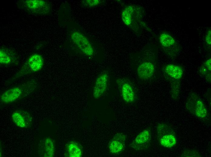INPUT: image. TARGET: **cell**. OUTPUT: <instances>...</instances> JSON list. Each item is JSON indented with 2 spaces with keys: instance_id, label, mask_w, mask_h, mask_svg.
<instances>
[{
  "instance_id": "8",
  "label": "cell",
  "mask_w": 211,
  "mask_h": 157,
  "mask_svg": "<svg viewBox=\"0 0 211 157\" xmlns=\"http://www.w3.org/2000/svg\"><path fill=\"white\" fill-rule=\"evenodd\" d=\"M13 121L17 126L24 128L30 127L32 124L33 118L28 111L23 110H17L12 113Z\"/></svg>"
},
{
  "instance_id": "10",
  "label": "cell",
  "mask_w": 211,
  "mask_h": 157,
  "mask_svg": "<svg viewBox=\"0 0 211 157\" xmlns=\"http://www.w3.org/2000/svg\"><path fill=\"white\" fill-rule=\"evenodd\" d=\"M25 4L28 10L36 14H47L49 12L51 8L50 4L44 1L26 0Z\"/></svg>"
},
{
  "instance_id": "2",
  "label": "cell",
  "mask_w": 211,
  "mask_h": 157,
  "mask_svg": "<svg viewBox=\"0 0 211 157\" xmlns=\"http://www.w3.org/2000/svg\"><path fill=\"white\" fill-rule=\"evenodd\" d=\"M162 71L165 78L170 85L172 98L177 100L179 98L184 74L183 68L177 64H169L162 67Z\"/></svg>"
},
{
  "instance_id": "13",
  "label": "cell",
  "mask_w": 211,
  "mask_h": 157,
  "mask_svg": "<svg viewBox=\"0 0 211 157\" xmlns=\"http://www.w3.org/2000/svg\"><path fill=\"white\" fill-rule=\"evenodd\" d=\"M18 56L13 51L6 48L0 50V63L1 64L8 65L16 63L18 61Z\"/></svg>"
},
{
  "instance_id": "16",
  "label": "cell",
  "mask_w": 211,
  "mask_h": 157,
  "mask_svg": "<svg viewBox=\"0 0 211 157\" xmlns=\"http://www.w3.org/2000/svg\"><path fill=\"white\" fill-rule=\"evenodd\" d=\"M200 75L208 83L211 82V58L207 59L203 63L199 70Z\"/></svg>"
},
{
  "instance_id": "4",
  "label": "cell",
  "mask_w": 211,
  "mask_h": 157,
  "mask_svg": "<svg viewBox=\"0 0 211 157\" xmlns=\"http://www.w3.org/2000/svg\"><path fill=\"white\" fill-rule=\"evenodd\" d=\"M160 45L168 58L174 59L181 53V46L176 39L169 33L163 31L159 37Z\"/></svg>"
},
{
  "instance_id": "5",
  "label": "cell",
  "mask_w": 211,
  "mask_h": 157,
  "mask_svg": "<svg viewBox=\"0 0 211 157\" xmlns=\"http://www.w3.org/2000/svg\"><path fill=\"white\" fill-rule=\"evenodd\" d=\"M185 107L188 111L200 118H203L207 115V109L204 103L195 93L189 94Z\"/></svg>"
},
{
  "instance_id": "21",
  "label": "cell",
  "mask_w": 211,
  "mask_h": 157,
  "mask_svg": "<svg viewBox=\"0 0 211 157\" xmlns=\"http://www.w3.org/2000/svg\"><path fill=\"white\" fill-rule=\"evenodd\" d=\"M101 2L99 0H85L82 2V4L84 7L92 8L99 5Z\"/></svg>"
},
{
  "instance_id": "12",
  "label": "cell",
  "mask_w": 211,
  "mask_h": 157,
  "mask_svg": "<svg viewBox=\"0 0 211 157\" xmlns=\"http://www.w3.org/2000/svg\"><path fill=\"white\" fill-rule=\"evenodd\" d=\"M125 139V136L123 134H116L109 144L110 152L112 153L117 154L123 151L124 149Z\"/></svg>"
},
{
  "instance_id": "22",
  "label": "cell",
  "mask_w": 211,
  "mask_h": 157,
  "mask_svg": "<svg viewBox=\"0 0 211 157\" xmlns=\"http://www.w3.org/2000/svg\"><path fill=\"white\" fill-rule=\"evenodd\" d=\"M199 154L196 151L191 150H185L182 154V157H200Z\"/></svg>"
},
{
  "instance_id": "3",
  "label": "cell",
  "mask_w": 211,
  "mask_h": 157,
  "mask_svg": "<svg viewBox=\"0 0 211 157\" xmlns=\"http://www.w3.org/2000/svg\"><path fill=\"white\" fill-rule=\"evenodd\" d=\"M43 64V59L40 55L38 53L32 54L29 57L26 62L9 81L12 82L18 78L39 72L42 69Z\"/></svg>"
},
{
  "instance_id": "14",
  "label": "cell",
  "mask_w": 211,
  "mask_h": 157,
  "mask_svg": "<svg viewBox=\"0 0 211 157\" xmlns=\"http://www.w3.org/2000/svg\"><path fill=\"white\" fill-rule=\"evenodd\" d=\"M122 98L127 103H131L135 100V95L133 88L131 84L127 82L122 83L121 86Z\"/></svg>"
},
{
  "instance_id": "9",
  "label": "cell",
  "mask_w": 211,
  "mask_h": 157,
  "mask_svg": "<svg viewBox=\"0 0 211 157\" xmlns=\"http://www.w3.org/2000/svg\"><path fill=\"white\" fill-rule=\"evenodd\" d=\"M109 76L108 73L104 71L97 77L93 91V95L96 99L101 97L106 92L108 85Z\"/></svg>"
},
{
  "instance_id": "6",
  "label": "cell",
  "mask_w": 211,
  "mask_h": 157,
  "mask_svg": "<svg viewBox=\"0 0 211 157\" xmlns=\"http://www.w3.org/2000/svg\"><path fill=\"white\" fill-rule=\"evenodd\" d=\"M151 52L147 54L145 59L140 63L137 69L138 76L143 80L150 79L156 72V58L154 54Z\"/></svg>"
},
{
  "instance_id": "1",
  "label": "cell",
  "mask_w": 211,
  "mask_h": 157,
  "mask_svg": "<svg viewBox=\"0 0 211 157\" xmlns=\"http://www.w3.org/2000/svg\"><path fill=\"white\" fill-rule=\"evenodd\" d=\"M39 85L37 79H31L7 90L0 96V100L6 103L15 102L29 95Z\"/></svg>"
},
{
  "instance_id": "15",
  "label": "cell",
  "mask_w": 211,
  "mask_h": 157,
  "mask_svg": "<svg viewBox=\"0 0 211 157\" xmlns=\"http://www.w3.org/2000/svg\"><path fill=\"white\" fill-rule=\"evenodd\" d=\"M159 138L160 145L165 147H172L176 144V139L173 130L164 133Z\"/></svg>"
},
{
  "instance_id": "11",
  "label": "cell",
  "mask_w": 211,
  "mask_h": 157,
  "mask_svg": "<svg viewBox=\"0 0 211 157\" xmlns=\"http://www.w3.org/2000/svg\"><path fill=\"white\" fill-rule=\"evenodd\" d=\"M39 146V154L41 157H53L55 154V143L50 138L44 139Z\"/></svg>"
},
{
  "instance_id": "20",
  "label": "cell",
  "mask_w": 211,
  "mask_h": 157,
  "mask_svg": "<svg viewBox=\"0 0 211 157\" xmlns=\"http://www.w3.org/2000/svg\"><path fill=\"white\" fill-rule=\"evenodd\" d=\"M204 43L206 49L210 50L211 45V29L210 27L207 28L206 30Z\"/></svg>"
},
{
  "instance_id": "18",
  "label": "cell",
  "mask_w": 211,
  "mask_h": 157,
  "mask_svg": "<svg viewBox=\"0 0 211 157\" xmlns=\"http://www.w3.org/2000/svg\"><path fill=\"white\" fill-rule=\"evenodd\" d=\"M151 136L150 131L149 130H144L137 135L133 144L139 146L143 145L148 143L150 139Z\"/></svg>"
},
{
  "instance_id": "19",
  "label": "cell",
  "mask_w": 211,
  "mask_h": 157,
  "mask_svg": "<svg viewBox=\"0 0 211 157\" xmlns=\"http://www.w3.org/2000/svg\"><path fill=\"white\" fill-rule=\"evenodd\" d=\"M133 9L131 6H127L123 11L122 18L124 23L126 25H129L132 22V16Z\"/></svg>"
},
{
  "instance_id": "17",
  "label": "cell",
  "mask_w": 211,
  "mask_h": 157,
  "mask_svg": "<svg viewBox=\"0 0 211 157\" xmlns=\"http://www.w3.org/2000/svg\"><path fill=\"white\" fill-rule=\"evenodd\" d=\"M65 149L67 156L80 157L82 155V150L80 146L75 142L72 141L68 144Z\"/></svg>"
},
{
  "instance_id": "7",
  "label": "cell",
  "mask_w": 211,
  "mask_h": 157,
  "mask_svg": "<svg viewBox=\"0 0 211 157\" xmlns=\"http://www.w3.org/2000/svg\"><path fill=\"white\" fill-rule=\"evenodd\" d=\"M71 38L79 50L85 55L89 56H93V47L88 38L80 32L75 30L71 34Z\"/></svg>"
}]
</instances>
